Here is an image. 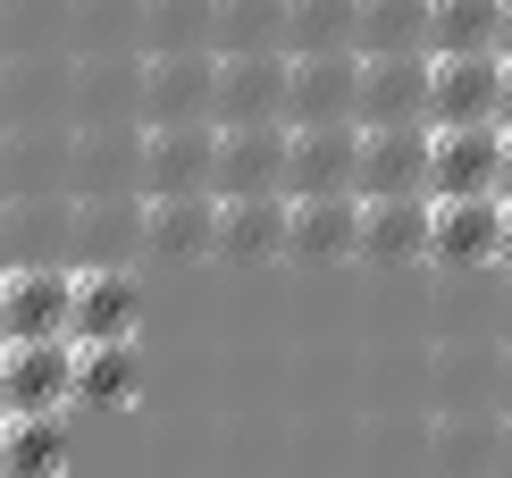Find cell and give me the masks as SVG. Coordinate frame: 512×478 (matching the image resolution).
<instances>
[{
    "instance_id": "obj_1",
    "label": "cell",
    "mask_w": 512,
    "mask_h": 478,
    "mask_svg": "<svg viewBox=\"0 0 512 478\" xmlns=\"http://www.w3.org/2000/svg\"><path fill=\"white\" fill-rule=\"evenodd\" d=\"M219 51L143 59V126H219Z\"/></svg>"
},
{
    "instance_id": "obj_2",
    "label": "cell",
    "mask_w": 512,
    "mask_h": 478,
    "mask_svg": "<svg viewBox=\"0 0 512 478\" xmlns=\"http://www.w3.org/2000/svg\"><path fill=\"white\" fill-rule=\"evenodd\" d=\"M437 126H378L361 135V202H437Z\"/></svg>"
},
{
    "instance_id": "obj_3",
    "label": "cell",
    "mask_w": 512,
    "mask_h": 478,
    "mask_svg": "<svg viewBox=\"0 0 512 478\" xmlns=\"http://www.w3.org/2000/svg\"><path fill=\"white\" fill-rule=\"evenodd\" d=\"M0 344H76V269H9Z\"/></svg>"
},
{
    "instance_id": "obj_4",
    "label": "cell",
    "mask_w": 512,
    "mask_h": 478,
    "mask_svg": "<svg viewBox=\"0 0 512 478\" xmlns=\"http://www.w3.org/2000/svg\"><path fill=\"white\" fill-rule=\"evenodd\" d=\"M219 126H143V202H177V193L219 185Z\"/></svg>"
},
{
    "instance_id": "obj_5",
    "label": "cell",
    "mask_w": 512,
    "mask_h": 478,
    "mask_svg": "<svg viewBox=\"0 0 512 478\" xmlns=\"http://www.w3.org/2000/svg\"><path fill=\"white\" fill-rule=\"evenodd\" d=\"M76 403V344H9L0 411L9 420H68Z\"/></svg>"
},
{
    "instance_id": "obj_6",
    "label": "cell",
    "mask_w": 512,
    "mask_h": 478,
    "mask_svg": "<svg viewBox=\"0 0 512 478\" xmlns=\"http://www.w3.org/2000/svg\"><path fill=\"white\" fill-rule=\"evenodd\" d=\"M429 84H437V51L361 59V135H378V126H429Z\"/></svg>"
},
{
    "instance_id": "obj_7",
    "label": "cell",
    "mask_w": 512,
    "mask_h": 478,
    "mask_svg": "<svg viewBox=\"0 0 512 478\" xmlns=\"http://www.w3.org/2000/svg\"><path fill=\"white\" fill-rule=\"evenodd\" d=\"M286 93H294V51H244L219 68V135L236 126H286Z\"/></svg>"
},
{
    "instance_id": "obj_8",
    "label": "cell",
    "mask_w": 512,
    "mask_h": 478,
    "mask_svg": "<svg viewBox=\"0 0 512 478\" xmlns=\"http://www.w3.org/2000/svg\"><path fill=\"white\" fill-rule=\"evenodd\" d=\"M504 126H437V202H479V193H504Z\"/></svg>"
},
{
    "instance_id": "obj_9",
    "label": "cell",
    "mask_w": 512,
    "mask_h": 478,
    "mask_svg": "<svg viewBox=\"0 0 512 478\" xmlns=\"http://www.w3.org/2000/svg\"><path fill=\"white\" fill-rule=\"evenodd\" d=\"M286 126H361V51H319V59H294Z\"/></svg>"
},
{
    "instance_id": "obj_10",
    "label": "cell",
    "mask_w": 512,
    "mask_h": 478,
    "mask_svg": "<svg viewBox=\"0 0 512 478\" xmlns=\"http://www.w3.org/2000/svg\"><path fill=\"white\" fill-rule=\"evenodd\" d=\"M429 126H504V51L437 59V84H429Z\"/></svg>"
},
{
    "instance_id": "obj_11",
    "label": "cell",
    "mask_w": 512,
    "mask_h": 478,
    "mask_svg": "<svg viewBox=\"0 0 512 478\" xmlns=\"http://www.w3.org/2000/svg\"><path fill=\"white\" fill-rule=\"evenodd\" d=\"M294 168V126H236L219 143V202H261V193H286Z\"/></svg>"
},
{
    "instance_id": "obj_12",
    "label": "cell",
    "mask_w": 512,
    "mask_h": 478,
    "mask_svg": "<svg viewBox=\"0 0 512 478\" xmlns=\"http://www.w3.org/2000/svg\"><path fill=\"white\" fill-rule=\"evenodd\" d=\"M294 202H328V193H361V126H294Z\"/></svg>"
},
{
    "instance_id": "obj_13",
    "label": "cell",
    "mask_w": 512,
    "mask_h": 478,
    "mask_svg": "<svg viewBox=\"0 0 512 478\" xmlns=\"http://www.w3.org/2000/svg\"><path fill=\"white\" fill-rule=\"evenodd\" d=\"M76 202L143 193V126H76Z\"/></svg>"
},
{
    "instance_id": "obj_14",
    "label": "cell",
    "mask_w": 512,
    "mask_h": 478,
    "mask_svg": "<svg viewBox=\"0 0 512 478\" xmlns=\"http://www.w3.org/2000/svg\"><path fill=\"white\" fill-rule=\"evenodd\" d=\"M437 478H504V411H445L429 428Z\"/></svg>"
},
{
    "instance_id": "obj_15",
    "label": "cell",
    "mask_w": 512,
    "mask_h": 478,
    "mask_svg": "<svg viewBox=\"0 0 512 478\" xmlns=\"http://www.w3.org/2000/svg\"><path fill=\"white\" fill-rule=\"evenodd\" d=\"M219 219H227V202H219V193H177V202H143V244H152L160 260H202V252H219Z\"/></svg>"
},
{
    "instance_id": "obj_16",
    "label": "cell",
    "mask_w": 512,
    "mask_h": 478,
    "mask_svg": "<svg viewBox=\"0 0 512 478\" xmlns=\"http://www.w3.org/2000/svg\"><path fill=\"white\" fill-rule=\"evenodd\" d=\"M504 227H512V202H504V193H479V202H437L429 252H437V260H504Z\"/></svg>"
},
{
    "instance_id": "obj_17",
    "label": "cell",
    "mask_w": 512,
    "mask_h": 478,
    "mask_svg": "<svg viewBox=\"0 0 512 478\" xmlns=\"http://www.w3.org/2000/svg\"><path fill=\"white\" fill-rule=\"evenodd\" d=\"M76 344H135V277L76 269Z\"/></svg>"
},
{
    "instance_id": "obj_18",
    "label": "cell",
    "mask_w": 512,
    "mask_h": 478,
    "mask_svg": "<svg viewBox=\"0 0 512 478\" xmlns=\"http://www.w3.org/2000/svg\"><path fill=\"white\" fill-rule=\"evenodd\" d=\"M219 252H227V260H269V252H294V193L227 202V219H219Z\"/></svg>"
},
{
    "instance_id": "obj_19",
    "label": "cell",
    "mask_w": 512,
    "mask_h": 478,
    "mask_svg": "<svg viewBox=\"0 0 512 478\" xmlns=\"http://www.w3.org/2000/svg\"><path fill=\"white\" fill-rule=\"evenodd\" d=\"M219 51V0H143V59Z\"/></svg>"
},
{
    "instance_id": "obj_20",
    "label": "cell",
    "mask_w": 512,
    "mask_h": 478,
    "mask_svg": "<svg viewBox=\"0 0 512 478\" xmlns=\"http://www.w3.org/2000/svg\"><path fill=\"white\" fill-rule=\"evenodd\" d=\"M437 235V202H361V260H412Z\"/></svg>"
},
{
    "instance_id": "obj_21",
    "label": "cell",
    "mask_w": 512,
    "mask_h": 478,
    "mask_svg": "<svg viewBox=\"0 0 512 478\" xmlns=\"http://www.w3.org/2000/svg\"><path fill=\"white\" fill-rule=\"evenodd\" d=\"M294 252H303V260H345V252H361V193L294 202Z\"/></svg>"
},
{
    "instance_id": "obj_22",
    "label": "cell",
    "mask_w": 512,
    "mask_h": 478,
    "mask_svg": "<svg viewBox=\"0 0 512 478\" xmlns=\"http://www.w3.org/2000/svg\"><path fill=\"white\" fill-rule=\"evenodd\" d=\"M496 34H504V0H429V51L437 59L496 51Z\"/></svg>"
},
{
    "instance_id": "obj_23",
    "label": "cell",
    "mask_w": 512,
    "mask_h": 478,
    "mask_svg": "<svg viewBox=\"0 0 512 478\" xmlns=\"http://www.w3.org/2000/svg\"><path fill=\"white\" fill-rule=\"evenodd\" d=\"M361 59H395V51H429V0H361Z\"/></svg>"
},
{
    "instance_id": "obj_24",
    "label": "cell",
    "mask_w": 512,
    "mask_h": 478,
    "mask_svg": "<svg viewBox=\"0 0 512 478\" xmlns=\"http://www.w3.org/2000/svg\"><path fill=\"white\" fill-rule=\"evenodd\" d=\"M353 34H361V0H294V17H286V51L294 59L353 51Z\"/></svg>"
},
{
    "instance_id": "obj_25",
    "label": "cell",
    "mask_w": 512,
    "mask_h": 478,
    "mask_svg": "<svg viewBox=\"0 0 512 478\" xmlns=\"http://www.w3.org/2000/svg\"><path fill=\"white\" fill-rule=\"evenodd\" d=\"M286 17H294V0H219V59L286 51Z\"/></svg>"
},
{
    "instance_id": "obj_26",
    "label": "cell",
    "mask_w": 512,
    "mask_h": 478,
    "mask_svg": "<svg viewBox=\"0 0 512 478\" xmlns=\"http://www.w3.org/2000/svg\"><path fill=\"white\" fill-rule=\"evenodd\" d=\"M59 462H68V420H9L0 478H51Z\"/></svg>"
},
{
    "instance_id": "obj_27",
    "label": "cell",
    "mask_w": 512,
    "mask_h": 478,
    "mask_svg": "<svg viewBox=\"0 0 512 478\" xmlns=\"http://www.w3.org/2000/svg\"><path fill=\"white\" fill-rule=\"evenodd\" d=\"M135 395V344H76V403Z\"/></svg>"
},
{
    "instance_id": "obj_28",
    "label": "cell",
    "mask_w": 512,
    "mask_h": 478,
    "mask_svg": "<svg viewBox=\"0 0 512 478\" xmlns=\"http://www.w3.org/2000/svg\"><path fill=\"white\" fill-rule=\"evenodd\" d=\"M504 135H512V59H504Z\"/></svg>"
},
{
    "instance_id": "obj_29",
    "label": "cell",
    "mask_w": 512,
    "mask_h": 478,
    "mask_svg": "<svg viewBox=\"0 0 512 478\" xmlns=\"http://www.w3.org/2000/svg\"><path fill=\"white\" fill-rule=\"evenodd\" d=\"M496 51H504V59H512V0H504V34H496Z\"/></svg>"
},
{
    "instance_id": "obj_30",
    "label": "cell",
    "mask_w": 512,
    "mask_h": 478,
    "mask_svg": "<svg viewBox=\"0 0 512 478\" xmlns=\"http://www.w3.org/2000/svg\"><path fill=\"white\" fill-rule=\"evenodd\" d=\"M504 411H512V344H504Z\"/></svg>"
},
{
    "instance_id": "obj_31",
    "label": "cell",
    "mask_w": 512,
    "mask_h": 478,
    "mask_svg": "<svg viewBox=\"0 0 512 478\" xmlns=\"http://www.w3.org/2000/svg\"><path fill=\"white\" fill-rule=\"evenodd\" d=\"M504 478H512V411H504Z\"/></svg>"
},
{
    "instance_id": "obj_32",
    "label": "cell",
    "mask_w": 512,
    "mask_h": 478,
    "mask_svg": "<svg viewBox=\"0 0 512 478\" xmlns=\"http://www.w3.org/2000/svg\"><path fill=\"white\" fill-rule=\"evenodd\" d=\"M504 202H512V151H504Z\"/></svg>"
},
{
    "instance_id": "obj_33",
    "label": "cell",
    "mask_w": 512,
    "mask_h": 478,
    "mask_svg": "<svg viewBox=\"0 0 512 478\" xmlns=\"http://www.w3.org/2000/svg\"><path fill=\"white\" fill-rule=\"evenodd\" d=\"M0 453H9V411H0Z\"/></svg>"
},
{
    "instance_id": "obj_34",
    "label": "cell",
    "mask_w": 512,
    "mask_h": 478,
    "mask_svg": "<svg viewBox=\"0 0 512 478\" xmlns=\"http://www.w3.org/2000/svg\"><path fill=\"white\" fill-rule=\"evenodd\" d=\"M0 378H9V344H0Z\"/></svg>"
},
{
    "instance_id": "obj_35",
    "label": "cell",
    "mask_w": 512,
    "mask_h": 478,
    "mask_svg": "<svg viewBox=\"0 0 512 478\" xmlns=\"http://www.w3.org/2000/svg\"><path fill=\"white\" fill-rule=\"evenodd\" d=\"M504 260H512V227H504Z\"/></svg>"
},
{
    "instance_id": "obj_36",
    "label": "cell",
    "mask_w": 512,
    "mask_h": 478,
    "mask_svg": "<svg viewBox=\"0 0 512 478\" xmlns=\"http://www.w3.org/2000/svg\"><path fill=\"white\" fill-rule=\"evenodd\" d=\"M0 294H9V269H0Z\"/></svg>"
}]
</instances>
